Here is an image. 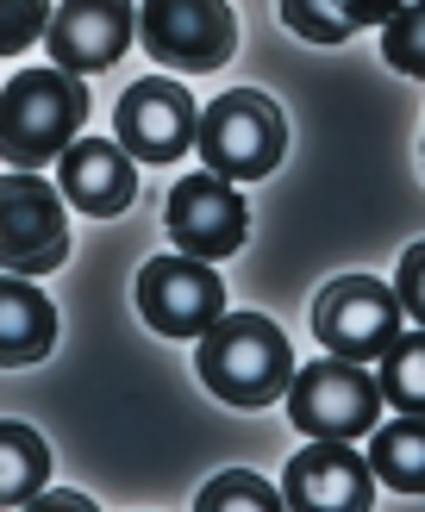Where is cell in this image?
Instances as JSON below:
<instances>
[{"label":"cell","mask_w":425,"mask_h":512,"mask_svg":"<svg viewBox=\"0 0 425 512\" xmlns=\"http://www.w3.org/2000/svg\"><path fill=\"white\" fill-rule=\"evenodd\" d=\"M194 375L213 400L238 406V413H263L294 388V350L275 319L225 313L194 338Z\"/></svg>","instance_id":"cell-1"},{"label":"cell","mask_w":425,"mask_h":512,"mask_svg":"<svg viewBox=\"0 0 425 512\" xmlns=\"http://www.w3.org/2000/svg\"><path fill=\"white\" fill-rule=\"evenodd\" d=\"M82 125H88V88L75 69L44 63V69L7 75V100H0V150H7V169L57 163Z\"/></svg>","instance_id":"cell-2"},{"label":"cell","mask_w":425,"mask_h":512,"mask_svg":"<svg viewBox=\"0 0 425 512\" xmlns=\"http://www.w3.org/2000/svg\"><path fill=\"white\" fill-rule=\"evenodd\" d=\"M200 163L232 175V182H263L288 157V113L263 88H225L200 113Z\"/></svg>","instance_id":"cell-3"},{"label":"cell","mask_w":425,"mask_h":512,"mask_svg":"<svg viewBox=\"0 0 425 512\" xmlns=\"http://www.w3.org/2000/svg\"><path fill=\"white\" fill-rule=\"evenodd\" d=\"M138 44L175 75H213L238 57L232 0H138Z\"/></svg>","instance_id":"cell-4"},{"label":"cell","mask_w":425,"mask_h":512,"mask_svg":"<svg viewBox=\"0 0 425 512\" xmlns=\"http://www.w3.org/2000/svg\"><path fill=\"white\" fill-rule=\"evenodd\" d=\"M382 375H369V363H350V356H332L325 363L294 369V388H288V419L294 431L307 438H369L375 419H382Z\"/></svg>","instance_id":"cell-5"},{"label":"cell","mask_w":425,"mask_h":512,"mask_svg":"<svg viewBox=\"0 0 425 512\" xmlns=\"http://www.w3.org/2000/svg\"><path fill=\"white\" fill-rule=\"evenodd\" d=\"M69 200L63 188H50L38 169H7L0 182V263L7 275H57L69 263Z\"/></svg>","instance_id":"cell-6"},{"label":"cell","mask_w":425,"mask_h":512,"mask_svg":"<svg viewBox=\"0 0 425 512\" xmlns=\"http://www.w3.org/2000/svg\"><path fill=\"white\" fill-rule=\"evenodd\" d=\"M400 319H407V306H400L394 281L375 275H338L313 300V338L350 363H382L400 344Z\"/></svg>","instance_id":"cell-7"},{"label":"cell","mask_w":425,"mask_h":512,"mask_svg":"<svg viewBox=\"0 0 425 512\" xmlns=\"http://www.w3.org/2000/svg\"><path fill=\"white\" fill-rule=\"evenodd\" d=\"M163 232L175 238V250L188 256H207V263H225L238 256L244 238H250V200H244V182L219 169H194L169 188L163 200Z\"/></svg>","instance_id":"cell-8"},{"label":"cell","mask_w":425,"mask_h":512,"mask_svg":"<svg viewBox=\"0 0 425 512\" xmlns=\"http://www.w3.org/2000/svg\"><path fill=\"white\" fill-rule=\"evenodd\" d=\"M138 319L157 331V338H200L213 319H225L232 306H225V281L207 256H150L138 269Z\"/></svg>","instance_id":"cell-9"},{"label":"cell","mask_w":425,"mask_h":512,"mask_svg":"<svg viewBox=\"0 0 425 512\" xmlns=\"http://www.w3.org/2000/svg\"><path fill=\"white\" fill-rule=\"evenodd\" d=\"M113 138L150 169H169V163L188 157L194 138H200V107H194V94L175 82V69L169 75H144V82H132L119 94Z\"/></svg>","instance_id":"cell-10"},{"label":"cell","mask_w":425,"mask_h":512,"mask_svg":"<svg viewBox=\"0 0 425 512\" xmlns=\"http://www.w3.org/2000/svg\"><path fill=\"white\" fill-rule=\"evenodd\" d=\"M282 500L294 512H369L375 506V463L357 456L350 438H313L288 456Z\"/></svg>","instance_id":"cell-11"},{"label":"cell","mask_w":425,"mask_h":512,"mask_svg":"<svg viewBox=\"0 0 425 512\" xmlns=\"http://www.w3.org/2000/svg\"><path fill=\"white\" fill-rule=\"evenodd\" d=\"M138 44V0H57L44 50L75 75H107Z\"/></svg>","instance_id":"cell-12"},{"label":"cell","mask_w":425,"mask_h":512,"mask_svg":"<svg viewBox=\"0 0 425 512\" xmlns=\"http://www.w3.org/2000/svg\"><path fill=\"white\" fill-rule=\"evenodd\" d=\"M57 188L75 213L88 219H119L138 200V157L119 138H75L57 157Z\"/></svg>","instance_id":"cell-13"},{"label":"cell","mask_w":425,"mask_h":512,"mask_svg":"<svg viewBox=\"0 0 425 512\" xmlns=\"http://www.w3.org/2000/svg\"><path fill=\"white\" fill-rule=\"evenodd\" d=\"M57 306H50L44 288H32V275H13L0 288V363L7 369H32L57 350Z\"/></svg>","instance_id":"cell-14"},{"label":"cell","mask_w":425,"mask_h":512,"mask_svg":"<svg viewBox=\"0 0 425 512\" xmlns=\"http://www.w3.org/2000/svg\"><path fill=\"white\" fill-rule=\"evenodd\" d=\"M400 0H275V13L294 38L307 44H344L363 25H388Z\"/></svg>","instance_id":"cell-15"},{"label":"cell","mask_w":425,"mask_h":512,"mask_svg":"<svg viewBox=\"0 0 425 512\" xmlns=\"http://www.w3.org/2000/svg\"><path fill=\"white\" fill-rule=\"evenodd\" d=\"M375 481L394 494H425V413H400L369 431Z\"/></svg>","instance_id":"cell-16"},{"label":"cell","mask_w":425,"mask_h":512,"mask_svg":"<svg viewBox=\"0 0 425 512\" xmlns=\"http://www.w3.org/2000/svg\"><path fill=\"white\" fill-rule=\"evenodd\" d=\"M44 481H50V444L25 419H7L0 425V500L32 506Z\"/></svg>","instance_id":"cell-17"},{"label":"cell","mask_w":425,"mask_h":512,"mask_svg":"<svg viewBox=\"0 0 425 512\" xmlns=\"http://www.w3.org/2000/svg\"><path fill=\"white\" fill-rule=\"evenodd\" d=\"M382 394L394 413H425V325L413 331H400V344L382 356Z\"/></svg>","instance_id":"cell-18"},{"label":"cell","mask_w":425,"mask_h":512,"mask_svg":"<svg viewBox=\"0 0 425 512\" xmlns=\"http://www.w3.org/2000/svg\"><path fill=\"white\" fill-rule=\"evenodd\" d=\"M382 63L407 82H425V0H400L382 25Z\"/></svg>","instance_id":"cell-19"},{"label":"cell","mask_w":425,"mask_h":512,"mask_svg":"<svg viewBox=\"0 0 425 512\" xmlns=\"http://www.w3.org/2000/svg\"><path fill=\"white\" fill-rule=\"evenodd\" d=\"M194 506H200V512H219V506H250V512H275V506H288V500H282V488H269V481H263L257 469H225V475H213L207 488L194 494Z\"/></svg>","instance_id":"cell-20"},{"label":"cell","mask_w":425,"mask_h":512,"mask_svg":"<svg viewBox=\"0 0 425 512\" xmlns=\"http://www.w3.org/2000/svg\"><path fill=\"white\" fill-rule=\"evenodd\" d=\"M50 13H57V0H0V50L7 57L32 50L50 32Z\"/></svg>","instance_id":"cell-21"},{"label":"cell","mask_w":425,"mask_h":512,"mask_svg":"<svg viewBox=\"0 0 425 512\" xmlns=\"http://www.w3.org/2000/svg\"><path fill=\"white\" fill-rule=\"evenodd\" d=\"M394 294H400V306H407V319H413V325H425V238H413L407 250H400Z\"/></svg>","instance_id":"cell-22"},{"label":"cell","mask_w":425,"mask_h":512,"mask_svg":"<svg viewBox=\"0 0 425 512\" xmlns=\"http://www.w3.org/2000/svg\"><path fill=\"white\" fill-rule=\"evenodd\" d=\"M32 506H88V500H75V494H38Z\"/></svg>","instance_id":"cell-23"},{"label":"cell","mask_w":425,"mask_h":512,"mask_svg":"<svg viewBox=\"0 0 425 512\" xmlns=\"http://www.w3.org/2000/svg\"><path fill=\"white\" fill-rule=\"evenodd\" d=\"M419 169H425V144H419Z\"/></svg>","instance_id":"cell-24"}]
</instances>
